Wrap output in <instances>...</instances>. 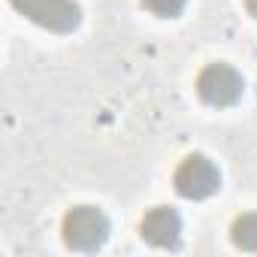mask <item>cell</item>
Wrapping results in <instances>:
<instances>
[{
    "label": "cell",
    "instance_id": "obj_4",
    "mask_svg": "<svg viewBox=\"0 0 257 257\" xmlns=\"http://www.w3.org/2000/svg\"><path fill=\"white\" fill-rule=\"evenodd\" d=\"M173 185L185 200H209L221 191V170L206 155H188L179 164Z\"/></svg>",
    "mask_w": 257,
    "mask_h": 257
},
{
    "label": "cell",
    "instance_id": "obj_3",
    "mask_svg": "<svg viewBox=\"0 0 257 257\" xmlns=\"http://www.w3.org/2000/svg\"><path fill=\"white\" fill-rule=\"evenodd\" d=\"M245 94V79L236 67L230 64H209L203 67V73L197 76V97L206 103V106H215V109H227L233 103H239Z\"/></svg>",
    "mask_w": 257,
    "mask_h": 257
},
{
    "label": "cell",
    "instance_id": "obj_8",
    "mask_svg": "<svg viewBox=\"0 0 257 257\" xmlns=\"http://www.w3.org/2000/svg\"><path fill=\"white\" fill-rule=\"evenodd\" d=\"M245 10H248L254 19H257V0H245Z\"/></svg>",
    "mask_w": 257,
    "mask_h": 257
},
{
    "label": "cell",
    "instance_id": "obj_5",
    "mask_svg": "<svg viewBox=\"0 0 257 257\" xmlns=\"http://www.w3.org/2000/svg\"><path fill=\"white\" fill-rule=\"evenodd\" d=\"M140 233L149 245L176 251L182 245V218L170 206H155L152 212H146V218L140 224Z\"/></svg>",
    "mask_w": 257,
    "mask_h": 257
},
{
    "label": "cell",
    "instance_id": "obj_6",
    "mask_svg": "<svg viewBox=\"0 0 257 257\" xmlns=\"http://www.w3.org/2000/svg\"><path fill=\"white\" fill-rule=\"evenodd\" d=\"M230 239L242 251H257V212L239 215L233 221V227H230Z\"/></svg>",
    "mask_w": 257,
    "mask_h": 257
},
{
    "label": "cell",
    "instance_id": "obj_7",
    "mask_svg": "<svg viewBox=\"0 0 257 257\" xmlns=\"http://www.w3.org/2000/svg\"><path fill=\"white\" fill-rule=\"evenodd\" d=\"M143 7L158 19H179L185 13V0H143Z\"/></svg>",
    "mask_w": 257,
    "mask_h": 257
},
{
    "label": "cell",
    "instance_id": "obj_2",
    "mask_svg": "<svg viewBox=\"0 0 257 257\" xmlns=\"http://www.w3.org/2000/svg\"><path fill=\"white\" fill-rule=\"evenodd\" d=\"M10 4L28 22L52 34H73L82 25V7L76 0H10Z\"/></svg>",
    "mask_w": 257,
    "mask_h": 257
},
{
    "label": "cell",
    "instance_id": "obj_1",
    "mask_svg": "<svg viewBox=\"0 0 257 257\" xmlns=\"http://www.w3.org/2000/svg\"><path fill=\"white\" fill-rule=\"evenodd\" d=\"M61 233H64V245L70 251L91 254V251H100L106 245V239L112 233V224H109L106 212L97 209V206H73L64 215Z\"/></svg>",
    "mask_w": 257,
    "mask_h": 257
}]
</instances>
